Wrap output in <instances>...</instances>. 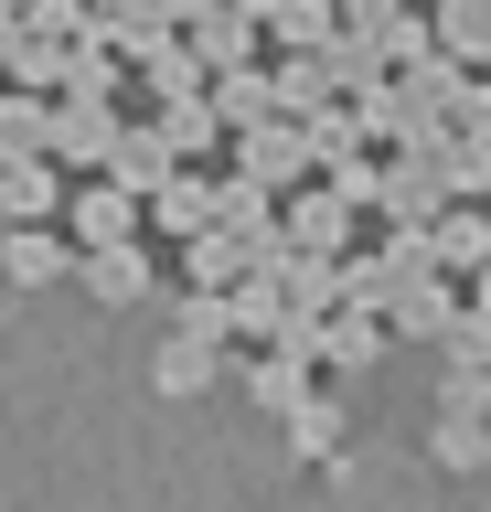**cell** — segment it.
<instances>
[{
    "label": "cell",
    "instance_id": "obj_1",
    "mask_svg": "<svg viewBox=\"0 0 491 512\" xmlns=\"http://www.w3.org/2000/svg\"><path fill=\"white\" fill-rule=\"evenodd\" d=\"M118 139H129L118 96H54V128H43V150L65 160V171H107V160H118Z\"/></svg>",
    "mask_w": 491,
    "mask_h": 512
},
{
    "label": "cell",
    "instance_id": "obj_2",
    "mask_svg": "<svg viewBox=\"0 0 491 512\" xmlns=\"http://www.w3.org/2000/svg\"><path fill=\"white\" fill-rule=\"evenodd\" d=\"M75 278L97 310H139L161 288V256H150V235H118V246H75Z\"/></svg>",
    "mask_w": 491,
    "mask_h": 512
},
{
    "label": "cell",
    "instance_id": "obj_3",
    "mask_svg": "<svg viewBox=\"0 0 491 512\" xmlns=\"http://www.w3.org/2000/svg\"><path fill=\"white\" fill-rule=\"evenodd\" d=\"M353 192L342 182H321V171H310V182L299 192H278V224H289V246H310V256H353Z\"/></svg>",
    "mask_w": 491,
    "mask_h": 512
},
{
    "label": "cell",
    "instance_id": "obj_4",
    "mask_svg": "<svg viewBox=\"0 0 491 512\" xmlns=\"http://www.w3.org/2000/svg\"><path fill=\"white\" fill-rule=\"evenodd\" d=\"M235 171L267 182V192H299L321 160H310V128H299V118H257V128H235Z\"/></svg>",
    "mask_w": 491,
    "mask_h": 512
},
{
    "label": "cell",
    "instance_id": "obj_5",
    "mask_svg": "<svg viewBox=\"0 0 491 512\" xmlns=\"http://www.w3.org/2000/svg\"><path fill=\"white\" fill-rule=\"evenodd\" d=\"M65 160L54 150H11L0 160V224H65Z\"/></svg>",
    "mask_w": 491,
    "mask_h": 512
},
{
    "label": "cell",
    "instance_id": "obj_6",
    "mask_svg": "<svg viewBox=\"0 0 491 512\" xmlns=\"http://www.w3.org/2000/svg\"><path fill=\"white\" fill-rule=\"evenodd\" d=\"M139 214H150V203H139L129 182H107V171H86V182L65 192V235L75 246H118V235H139Z\"/></svg>",
    "mask_w": 491,
    "mask_h": 512
},
{
    "label": "cell",
    "instance_id": "obj_7",
    "mask_svg": "<svg viewBox=\"0 0 491 512\" xmlns=\"http://www.w3.org/2000/svg\"><path fill=\"white\" fill-rule=\"evenodd\" d=\"M385 352H395V320H385V310L342 299V310L321 320V374H342V384H353V374H374Z\"/></svg>",
    "mask_w": 491,
    "mask_h": 512
},
{
    "label": "cell",
    "instance_id": "obj_8",
    "mask_svg": "<svg viewBox=\"0 0 491 512\" xmlns=\"http://www.w3.org/2000/svg\"><path fill=\"white\" fill-rule=\"evenodd\" d=\"M438 203H449L438 160H427V150H395V160H385V182H374V214H385V224H417V235H427V224H438Z\"/></svg>",
    "mask_w": 491,
    "mask_h": 512
},
{
    "label": "cell",
    "instance_id": "obj_9",
    "mask_svg": "<svg viewBox=\"0 0 491 512\" xmlns=\"http://www.w3.org/2000/svg\"><path fill=\"white\" fill-rule=\"evenodd\" d=\"M235 384H246V406H257V416H289L299 395L321 384V352H299V342H267V352H257V363H246Z\"/></svg>",
    "mask_w": 491,
    "mask_h": 512
},
{
    "label": "cell",
    "instance_id": "obj_10",
    "mask_svg": "<svg viewBox=\"0 0 491 512\" xmlns=\"http://www.w3.org/2000/svg\"><path fill=\"white\" fill-rule=\"evenodd\" d=\"M0 267H11V288H54V278H75V235L65 224H11Z\"/></svg>",
    "mask_w": 491,
    "mask_h": 512
},
{
    "label": "cell",
    "instance_id": "obj_11",
    "mask_svg": "<svg viewBox=\"0 0 491 512\" xmlns=\"http://www.w3.org/2000/svg\"><path fill=\"white\" fill-rule=\"evenodd\" d=\"M214 374H225V342H203V331H171V342L150 352V384H161L171 406H193V395H214Z\"/></svg>",
    "mask_w": 491,
    "mask_h": 512
},
{
    "label": "cell",
    "instance_id": "obj_12",
    "mask_svg": "<svg viewBox=\"0 0 491 512\" xmlns=\"http://www.w3.org/2000/svg\"><path fill=\"white\" fill-rule=\"evenodd\" d=\"M278 427H289V448L310 459V470H331V459H342V438H353V406H342L331 384H310V395H299Z\"/></svg>",
    "mask_w": 491,
    "mask_h": 512
},
{
    "label": "cell",
    "instance_id": "obj_13",
    "mask_svg": "<svg viewBox=\"0 0 491 512\" xmlns=\"http://www.w3.org/2000/svg\"><path fill=\"white\" fill-rule=\"evenodd\" d=\"M257 43H267V22L246 11V0H214L193 22V54H203V75H235V64H257Z\"/></svg>",
    "mask_w": 491,
    "mask_h": 512
},
{
    "label": "cell",
    "instance_id": "obj_14",
    "mask_svg": "<svg viewBox=\"0 0 491 512\" xmlns=\"http://www.w3.org/2000/svg\"><path fill=\"white\" fill-rule=\"evenodd\" d=\"M427 256H438L449 278L491 267V203H438V224H427Z\"/></svg>",
    "mask_w": 491,
    "mask_h": 512
},
{
    "label": "cell",
    "instance_id": "obj_15",
    "mask_svg": "<svg viewBox=\"0 0 491 512\" xmlns=\"http://www.w3.org/2000/svg\"><path fill=\"white\" fill-rule=\"evenodd\" d=\"M150 118H161V139H171L182 160H203V150H235V128H225V107H214V86H203V96H161Z\"/></svg>",
    "mask_w": 491,
    "mask_h": 512
},
{
    "label": "cell",
    "instance_id": "obj_16",
    "mask_svg": "<svg viewBox=\"0 0 491 512\" xmlns=\"http://www.w3.org/2000/svg\"><path fill=\"white\" fill-rule=\"evenodd\" d=\"M171 171H182V150L161 139V118H129V139H118V160H107V182H129L139 203H150V192H161Z\"/></svg>",
    "mask_w": 491,
    "mask_h": 512
},
{
    "label": "cell",
    "instance_id": "obj_17",
    "mask_svg": "<svg viewBox=\"0 0 491 512\" xmlns=\"http://www.w3.org/2000/svg\"><path fill=\"white\" fill-rule=\"evenodd\" d=\"M214 192H225V182H203L193 160H182V171L150 192V235H171V246H182V235H203V224H214Z\"/></svg>",
    "mask_w": 491,
    "mask_h": 512
},
{
    "label": "cell",
    "instance_id": "obj_18",
    "mask_svg": "<svg viewBox=\"0 0 491 512\" xmlns=\"http://www.w3.org/2000/svg\"><path fill=\"white\" fill-rule=\"evenodd\" d=\"M257 267V246L235 235V224H203V235H182V288H235Z\"/></svg>",
    "mask_w": 491,
    "mask_h": 512
},
{
    "label": "cell",
    "instance_id": "obj_19",
    "mask_svg": "<svg viewBox=\"0 0 491 512\" xmlns=\"http://www.w3.org/2000/svg\"><path fill=\"white\" fill-rule=\"evenodd\" d=\"M427 459L438 470H491V406H438V427H427Z\"/></svg>",
    "mask_w": 491,
    "mask_h": 512
},
{
    "label": "cell",
    "instance_id": "obj_20",
    "mask_svg": "<svg viewBox=\"0 0 491 512\" xmlns=\"http://www.w3.org/2000/svg\"><path fill=\"white\" fill-rule=\"evenodd\" d=\"M225 299H235V342H278V331L299 320V310H289V288H278V267H246Z\"/></svg>",
    "mask_w": 491,
    "mask_h": 512
},
{
    "label": "cell",
    "instance_id": "obj_21",
    "mask_svg": "<svg viewBox=\"0 0 491 512\" xmlns=\"http://www.w3.org/2000/svg\"><path fill=\"white\" fill-rule=\"evenodd\" d=\"M427 160H438L449 203H491V139H470V128H438V139H427Z\"/></svg>",
    "mask_w": 491,
    "mask_h": 512
},
{
    "label": "cell",
    "instance_id": "obj_22",
    "mask_svg": "<svg viewBox=\"0 0 491 512\" xmlns=\"http://www.w3.org/2000/svg\"><path fill=\"white\" fill-rule=\"evenodd\" d=\"M257 22H267V43H278V54H321L331 32H342V0H267Z\"/></svg>",
    "mask_w": 491,
    "mask_h": 512
},
{
    "label": "cell",
    "instance_id": "obj_23",
    "mask_svg": "<svg viewBox=\"0 0 491 512\" xmlns=\"http://www.w3.org/2000/svg\"><path fill=\"white\" fill-rule=\"evenodd\" d=\"M129 75L150 86V107H161V96H203V86H214V75H203V54H193V32H171V43H150V54H139Z\"/></svg>",
    "mask_w": 491,
    "mask_h": 512
},
{
    "label": "cell",
    "instance_id": "obj_24",
    "mask_svg": "<svg viewBox=\"0 0 491 512\" xmlns=\"http://www.w3.org/2000/svg\"><path fill=\"white\" fill-rule=\"evenodd\" d=\"M278 288H289V310L331 320V310H342V256H310V246H289V256H278Z\"/></svg>",
    "mask_w": 491,
    "mask_h": 512
},
{
    "label": "cell",
    "instance_id": "obj_25",
    "mask_svg": "<svg viewBox=\"0 0 491 512\" xmlns=\"http://www.w3.org/2000/svg\"><path fill=\"white\" fill-rule=\"evenodd\" d=\"M267 75H278V118H321L331 96H342V86H331V64H321V54H278Z\"/></svg>",
    "mask_w": 491,
    "mask_h": 512
},
{
    "label": "cell",
    "instance_id": "obj_26",
    "mask_svg": "<svg viewBox=\"0 0 491 512\" xmlns=\"http://www.w3.org/2000/svg\"><path fill=\"white\" fill-rule=\"evenodd\" d=\"M214 107H225V128L278 118V75H267V64H235V75H214Z\"/></svg>",
    "mask_w": 491,
    "mask_h": 512
},
{
    "label": "cell",
    "instance_id": "obj_27",
    "mask_svg": "<svg viewBox=\"0 0 491 512\" xmlns=\"http://www.w3.org/2000/svg\"><path fill=\"white\" fill-rule=\"evenodd\" d=\"M427 22H438V54H459V64H491V0H438Z\"/></svg>",
    "mask_w": 491,
    "mask_h": 512
},
{
    "label": "cell",
    "instance_id": "obj_28",
    "mask_svg": "<svg viewBox=\"0 0 491 512\" xmlns=\"http://www.w3.org/2000/svg\"><path fill=\"white\" fill-rule=\"evenodd\" d=\"M65 64H75V43H54V32H22V54L0 64V86H43V96H65Z\"/></svg>",
    "mask_w": 491,
    "mask_h": 512
},
{
    "label": "cell",
    "instance_id": "obj_29",
    "mask_svg": "<svg viewBox=\"0 0 491 512\" xmlns=\"http://www.w3.org/2000/svg\"><path fill=\"white\" fill-rule=\"evenodd\" d=\"M43 128H54V96H43V86H0V160L43 150Z\"/></svg>",
    "mask_w": 491,
    "mask_h": 512
},
{
    "label": "cell",
    "instance_id": "obj_30",
    "mask_svg": "<svg viewBox=\"0 0 491 512\" xmlns=\"http://www.w3.org/2000/svg\"><path fill=\"white\" fill-rule=\"evenodd\" d=\"M374 43H385V64H417V54H438V22H427V11H406V0H395L385 22H374Z\"/></svg>",
    "mask_w": 491,
    "mask_h": 512
},
{
    "label": "cell",
    "instance_id": "obj_31",
    "mask_svg": "<svg viewBox=\"0 0 491 512\" xmlns=\"http://www.w3.org/2000/svg\"><path fill=\"white\" fill-rule=\"evenodd\" d=\"M449 128H470V139H491V64H470L449 86Z\"/></svg>",
    "mask_w": 491,
    "mask_h": 512
},
{
    "label": "cell",
    "instance_id": "obj_32",
    "mask_svg": "<svg viewBox=\"0 0 491 512\" xmlns=\"http://www.w3.org/2000/svg\"><path fill=\"white\" fill-rule=\"evenodd\" d=\"M22 22H33V32H54V43H86V32H97V0H33Z\"/></svg>",
    "mask_w": 491,
    "mask_h": 512
},
{
    "label": "cell",
    "instance_id": "obj_33",
    "mask_svg": "<svg viewBox=\"0 0 491 512\" xmlns=\"http://www.w3.org/2000/svg\"><path fill=\"white\" fill-rule=\"evenodd\" d=\"M459 288H470V320H481V331H491V267H470V278H459Z\"/></svg>",
    "mask_w": 491,
    "mask_h": 512
},
{
    "label": "cell",
    "instance_id": "obj_34",
    "mask_svg": "<svg viewBox=\"0 0 491 512\" xmlns=\"http://www.w3.org/2000/svg\"><path fill=\"white\" fill-rule=\"evenodd\" d=\"M22 32H33V22H22V11H11V0H0V64L22 54Z\"/></svg>",
    "mask_w": 491,
    "mask_h": 512
},
{
    "label": "cell",
    "instance_id": "obj_35",
    "mask_svg": "<svg viewBox=\"0 0 491 512\" xmlns=\"http://www.w3.org/2000/svg\"><path fill=\"white\" fill-rule=\"evenodd\" d=\"M385 11H395V0H342V22H353V32H374Z\"/></svg>",
    "mask_w": 491,
    "mask_h": 512
},
{
    "label": "cell",
    "instance_id": "obj_36",
    "mask_svg": "<svg viewBox=\"0 0 491 512\" xmlns=\"http://www.w3.org/2000/svg\"><path fill=\"white\" fill-rule=\"evenodd\" d=\"M161 11H171V22H182V32H193V22H203V11H214V0H161Z\"/></svg>",
    "mask_w": 491,
    "mask_h": 512
},
{
    "label": "cell",
    "instance_id": "obj_37",
    "mask_svg": "<svg viewBox=\"0 0 491 512\" xmlns=\"http://www.w3.org/2000/svg\"><path fill=\"white\" fill-rule=\"evenodd\" d=\"M118 11H139V0H97V22H118Z\"/></svg>",
    "mask_w": 491,
    "mask_h": 512
},
{
    "label": "cell",
    "instance_id": "obj_38",
    "mask_svg": "<svg viewBox=\"0 0 491 512\" xmlns=\"http://www.w3.org/2000/svg\"><path fill=\"white\" fill-rule=\"evenodd\" d=\"M470 363H481V374H491V342H481V352H470Z\"/></svg>",
    "mask_w": 491,
    "mask_h": 512
},
{
    "label": "cell",
    "instance_id": "obj_39",
    "mask_svg": "<svg viewBox=\"0 0 491 512\" xmlns=\"http://www.w3.org/2000/svg\"><path fill=\"white\" fill-rule=\"evenodd\" d=\"M11 11H33V0H11Z\"/></svg>",
    "mask_w": 491,
    "mask_h": 512
}]
</instances>
